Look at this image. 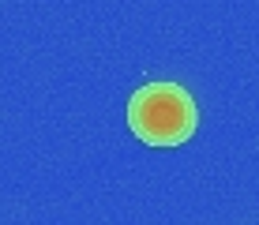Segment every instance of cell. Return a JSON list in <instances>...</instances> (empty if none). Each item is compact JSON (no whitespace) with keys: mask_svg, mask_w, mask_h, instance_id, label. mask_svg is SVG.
I'll list each match as a JSON object with an SVG mask.
<instances>
[{"mask_svg":"<svg viewBox=\"0 0 259 225\" xmlns=\"http://www.w3.org/2000/svg\"><path fill=\"white\" fill-rule=\"evenodd\" d=\"M199 109L177 83H147L128 102V128L147 147H181L195 135Z\"/></svg>","mask_w":259,"mask_h":225,"instance_id":"6da1fadb","label":"cell"}]
</instances>
